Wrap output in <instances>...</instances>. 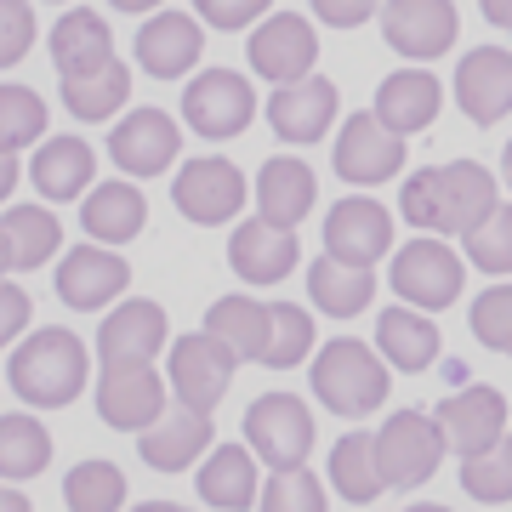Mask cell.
Masks as SVG:
<instances>
[{
    "instance_id": "obj_53",
    "label": "cell",
    "mask_w": 512,
    "mask_h": 512,
    "mask_svg": "<svg viewBox=\"0 0 512 512\" xmlns=\"http://www.w3.org/2000/svg\"><path fill=\"white\" fill-rule=\"evenodd\" d=\"M6 268H12V251H6V234H0V274H6Z\"/></svg>"
},
{
    "instance_id": "obj_41",
    "label": "cell",
    "mask_w": 512,
    "mask_h": 512,
    "mask_svg": "<svg viewBox=\"0 0 512 512\" xmlns=\"http://www.w3.org/2000/svg\"><path fill=\"white\" fill-rule=\"evenodd\" d=\"M467 256H473L484 274H512V205L495 200V211L478 228H467Z\"/></svg>"
},
{
    "instance_id": "obj_40",
    "label": "cell",
    "mask_w": 512,
    "mask_h": 512,
    "mask_svg": "<svg viewBox=\"0 0 512 512\" xmlns=\"http://www.w3.org/2000/svg\"><path fill=\"white\" fill-rule=\"evenodd\" d=\"M46 131V103L35 86H0V148H29Z\"/></svg>"
},
{
    "instance_id": "obj_54",
    "label": "cell",
    "mask_w": 512,
    "mask_h": 512,
    "mask_svg": "<svg viewBox=\"0 0 512 512\" xmlns=\"http://www.w3.org/2000/svg\"><path fill=\"white\" fill-rule=\"evenodd\" d=\"M507 439H512V421H507Z\"/></svg>"
},
{
    "instance_id": "obj_39",
    "label": "cell",
    "mask_w": 512,
    "mask_h": 512,
    "mask_svg": "<svg viewBox=\"0 0 512 512\" xmlns=\"http://www.w3.org/2000/svg\"><path fill=\"white\" fill-rule=\"evenodd\" d=\"M461 490L473 495V501H512V439L507 433L490 450L461 456Z\"/></svg>"
},
{
    "instance_id": "obj_8",
    "label": "cell",
    "mask_w": 512,
    "mask_h": 512,
    "mask_svg": "<svg viewBox=\"0 0 512 512\" xmlns=\"http://www.w3.org/2000/svg\"><path fill=\"white\" fill-rule=\"evenodd\" d=\"M461 285H467V268H461V256L444 239H410L393 256V291H399V302H410L421 313L450 308L461 296Z\"/></svg>"
},
{
    "instance_id": "obj_22",
    "label": "cell",
    "mask_w": 512,
    "mask_h": 512,
    "mask_svg": "<svg viewBox=\"0 0 512 512\" xmlns=\"http://www.w3.org/2000/svg\"><path fill=\"white\" fill-rule=\"evenodd\" d=\"M228 262H234V274L245 285H279L296 268V234L268 217H251L228 239Z\"/></svg>"
},
{
    "instance_id": "obj_3",
    "label": "cell",
    "mask_w": 512,
    "mask_h": 512,
    "mask_svg": "<svg viewBox=\"0 0 512 512\" xmlns=\"http://www.w3.org/2000/svg\"><path fill=\"white\" fill-rule=\"evenodd\" d=\"M313 393H319L325 410L348 421L370 416V410L387 404V359L365 342H353V336H336L313 359Z\"/></svg>"
},
{
    "instance_id": "obj_14",
    "label": "cell",
    "mask_w": 512,
    "mask_h": 512,
    "mask_svg": "<svg viewBox=\"0 0 512 512\" xmlns=\"http://www.w3.org/2000/svg\"><path fill=\"white\" fill-rule=\"evenodd\" d=\"M507 399L495 393V387H461V393H450V399L439 404V416H433V427H439L444 450H456V456H478V450H490L501 433H507Z\"/></svg>"
},
{
    "instance_id": "obj_16",
    "label": "cell",
    "mask_w": 512,
    "mask_h": 512,
    "mask_svg": "<svg viewBox=\"0 0 512 512\" xmlns=\"http://www.w3.org/2000/svg\"><path fill=\"white\" fill-rule=\"evenodd\" d=\"M325 251L342 256V262H359V268H376L393 251V217H387V205H376L370 194H348L325 217Z\"/></svg>"
},
{
    "instance_id": "obj_45",
    "label": "cell",
    "mask_w": 512,
    "mask_h": 512,
    "mask_svg": "<svg viewBox=\"0 0 512 512\" xmlns=\"http://www.w3.org/2000/svg\"><path fill=\"white\" fill-rule=\"evenodd\" d=\"M268 6H274V0H194V12H200L211 29H245V23H256Z\"/></svg>"
},
{
    "instance_id": "obj_44",
    "label": "cell",
    "mask_w": 512,
    "mask_h": 512,
    "mask_svg": "<svg viewBox=\"0 0 512 512\" xmlns=\"http://www.w3.org/2000/svg\"><path fill=\"white\" fill-rule=\"evenodd\" d=\"M35 46V6L29 0H0V69L23 63Z\"/></svg>"
},
{
    "instance_id": "obj_32",
    "label": "cell",
    "mask_w": 512,
    "mask_h": 512,
    "mask_svg": "<svg viewBox=\"0 0 512 512\" xmlns=\"http://www.w3.org/2000/svg\"><path fill=\"white\" fill-rule=\"evenodd\" d=\"M0 234H6V251H12V268L29 274L40 262H52L57 245H63V228L46 205H12L6 217H0Z\"/></svg>"
},
{
    "instance_id": "obj_42",
    "label": "cell",
    "mask_w": 512,
    "mask_h": 512,
    "mask_svg": "<svg viewBox=\"0 0 512 512\" xmlns=\"http://www.w3.org/2000/svg\"><path fill=\"white\" fill-rule=\"evenodd\" d=\"M262 507L268 512H325V484L302 467H274L268 490H262Z\"/></svg>"
},
{
    "instance_id": "obj_12",
    "label": "cell",
    "mask_w": 512,
    "mask_h": 512,
    "mask_svg": "<svg viewBox=\"0 0 512 512\" xmlns=\"http://www.w3.org/2000/svg\"><path fill=\"white\" fill-rule=\"evenodd\" d=\"M177 148H183V126L165 109H131L109 131V154L126 177H160V171H171Z\"/></svg>"
},
{
    "instance_id": "obj_52",
    "label": "cell",
    "mask_w": 512,
    "mask_h": 512,
    "mask_svg": "<svg viewBox=\"0 0 512 512\" xmlns=\"http://www.w3.org/2000/svg\"><path fill=\"white\" fill-rule=\"evenodd\" d=\"M501 177H507V188H512V143H507V154H501Z\"/></svg>"
},
{
    "instance_id": "obj_49",
    "label": "cell",
    "mask_w": 512,
    "mask_h": 512,
    "mask_svg": "<svg viewBox=\"0 0 512 512\" xmlns=\"http://www.w3.org/2000/svg\"><path fill=\"white\" fill-rule=\"evenodd\" d=\"M478 6H484V18H490V23L512 29V0H478Z\"/></svg>"
},
{
    "instance_id": "obj_10",
    "label": "cell",
    "mask_w": 512,
    "mask_h": 512,
    "mask_svg": "<svg viewBox=\"0 0 512 512\" xmlns=\"http://www.w3.org/2000/svg\"><path fill=\"white\" fill-rule=\"evenodd\" d=\"M171 200L183 211L188 222H200V228H217V222H234L239 205H245V171L234 160H217V154H200V160H188L177 171V188H171Z\"/></svg>"
},
{
    "instance_id": "obj_31",
    "label": "cell",
    "mask_w": 512,
    "mask_h": 512,
    "mask_svg": "<svg viewBox=\"0 0 512 512\" xmlns=\"http://www.w3.org/2000/svg\"><path fill=\"white\" fill-rule=\"evenodd\" d=\"M200 495L222 512H239L256 501V461L245 444H217L200 467Z\"/></svg>"
},
{
    "instance_id": "obj_5",
    "label": "cell",
    "mask_w": 512,
    "mask_h": 512,
    "mask_svg": "<svg viewBox=\"0 0 512 512\" xmlns=\"http://www.w3.org/2000/svg\"><path fill=\"white\" fill-rule=\"evenodd\" d=\"M234 348L222 342L217 330H194V336H177L171 342V393H177V404H188V410H217L222 393H228V382H234Z\"/></svg>"
},
{
    "instance_id": "obj_19",
    "label": "cell",
    "mask_w": 512,
    "mask_h": 512,
    "mask_svg": "<svg viewBox=\"0 0 512 512\" xmlns=\"http://www.w3.org/2000/svg\"><path fill=\"white\" fill-rule=\"evenodd\" d=\"M131 285V268L126 256H114L109 245H80L57 262V296L69 302V308L92 313V308H109L114 296Z\"/></svg>"
},
{
    "instance_id": "obj_17",
    "label": "cell",
    "mask_w": 512,
    "mask_h": 512,
    "mask_svg": "<svg viewBox=\"0 0 512 512\" xmlns=\"http://www.w3.org/2000/svg\"><path fill=\"white\" fill-rule=\"evenodd\" d=\"M160 410H165V382L154 365H103L97 416L109 421L114 433H143Z\"/></svg>"
},
{
    "instance_id": "obj_23",
    "label": "cell",
    "mask_w": 512,
    "mask_h": 512,
    "mask_svg": "<svg viewBox=\"0 0 512 512\" xmlns=\"http://www.w3.org/2000/svg\"><path fill=\"white\" fill-rule=\"evenodd\" d=\"M200 52H205V35L188 12H154V18L137 29V57H143V69L154 74V80L188 74L200 63Z\"/></svg>"
},
{
    "instance_id": "obj_15",
    "label": "cell",
    "mask_w": 512,
    "mask_h": 512,
    "mask_svg": "<svg viewBox=\"0 0 512 512\" xmlns=\"http://www.w3.org/2000/svg\"><path fill=\"white\" fill-rule=\"evenodd\" d=\"M336 120V86L325 74H302V80H285L274 97H268V126H274L279 143L308 148L319 143Z\"/></svg>"
},
{
    "instance_id": "obj_4",
    "label": "cell",
    "mask_w": 512,
    "mask_h": 512,
    "mask_svg": "<svg viewBox=\"0 0 512 512\" xmlns=\"http://www.w3.org/2000/svg\"><path fill=\"white\" fill-rule=\"evenodd\" d=\"M370 439H376V473H382L387 490H416V484H427V478L439 473V461H444L439 427L421 410H399Z\"/></svg>"
},
{
    "instance_id": "obj_43",
    "label": "cell",
    "mask_w": 512,
    "mask_h": 512,
    "mask_svg": "<svg viewBox=\"0 0 512 512\" xmlns=\"http://www.w3.org/2000/svg\"><path fill=\"white\" fill-rule=\"evenodd\" d=\"M473 336L490 353H507L512 359V285H490L473 302Z\"/></svg>"
},
{
    "instance_id": "obj_29",
    "label": "cell",
    "mask_w": 512,
    "mask_h": 512,
    "mask_svg": "<svg viewBox=\"0 0 512 512\" xmlns=\"http://www.w3.org/2000/svg\"><path fill=\"white\" fill-rule=\"evenodd\" d=\"M80 222H86V234L103 239V245H126V239L143 234L148 200H143L131 183H103V188H92V194H86V205H80Z\"/></svg>"
},
{
    "instance_id": "obj_47",
    "label": "cell",
    "mask_w": 512,
    "mask_h": 512,
    "mask_svg": "<svg viewBox=\"0 0 512 512\" xmlns=\"http://www.w3.org/2000/svg\"><path fill=\"white\" fill-rule=\"evenodd\" d=\"M382 0H313V12L330 23V29H359L365 18H376Z\"/></svg>"
},
{
    "instance_id": "obj_1",
    "label": "cell",
    "mask_w": 512,
    "mask_h": 512,
    "mask_svg": "<svg viewBox=\"0 0 512 512\" xmlns=\"http://www.w3.org/2000/svg\"><path fill=\"white\" fill-rule=\"evenodd\" d=\"M399 211L421 234H467L495 211V177L478 160H450L416 171L399 194Z\"/></svg>"
},
{
    "instance_id": "obj_11",
    "label": "cell",
    "mask_w": 512,
    "mask_h": 512,
    "mask_svg": "<svg viewBox=\"0 0 512 512\" xmlns=\"http://www.w3.org/2000/svg\"><path fill=\"white\" fill-rule=\"evenodd\" d=\"M376 18H382V35L399 57H444L461 29L450 0H382Z\"/></svg>"
},
{
    "instance_id": "obj_6",
    "label": "cell",
    "mask_w": 512,
    "mask_h": 512,
    "mask_svg": "<svg viewBox=\"0 0 512 512\" xmlns=\"http://www.w3.org/2000/svg\"><path fill=\"white\" fill-rule=\"evenodd\" d=\"M183 120L200 137H211V143H228V137H239V131L256 120V92L251 80L234 69H205L188 80L183 92Z\"/></svg>"
},
{
    "instance_id": "obj_26",
    "label": "cell",
    "mask_w": 512,
    "mask_h": 512,
    "mask_svg": "<svg viewBox=\"0 0 512 512\" xmlns=\"http://www.w3.org/2000/svg\"><path fill=\"white\" fill-rule=\"evenodd\" d=\"M92 171H97V154H92V143H80V137H52L46 148H35V165H29L35 194H46L52 205L80 200V194L92 188Z\"/></svg>"
},
{
    "instance_id": "obj_51",
    "label": "cell",
    "mask_w": 512,
    "mask_h": 512,
    "mask_svg": "<svg viewBox=\"0 0 512 512\" xmlns=\"http://www.w3.org/2000/svg\"><path fill=\"white\" fill-rule=\"evenodd\" d=\"M114 12H154V6H165V0H109Z\"/></svg>"
},
{
    "instance_id": "obj_50",
    "label": "cell",
    "mask_w": 512,
    "mask_h": 512,
    "mask_svg": "<svg viewBox=\"0 0 512 512\" xmlns=\"http://www.w3.org/2000/svg\"><path fill=\"white\" fill-rule=\"evenodd\" d=\"M23 507H29L23 490H6V484H0V512H23Z\"/></svg>"
},
{
    "instance_id": "obj_24",
    "label": "cell",
    "mask_w": 512,
    "mask_h": 512,
    "mask_svg": "<svg viewBox=\"0 0 512 512\" xmlns=\"http://www.w3.org/2000/svg\"><path fill=\"white\" fill-rule=\"evenodd\" d=\"M313 200H319V183H313L308 160L274 154V160L256 171V217L279 222V228H296L313 211Z\"/></svg>"
},
{
    "instance_id": "obj_7",
    "label": "cell",
    "mask_w": 512,
    "mask_h": 512,
    "mask_svg": "<svg viewBox=\"0 0 512 512\" xmlns=\"http://www.w3.org/2000/svg\"><path fill=\"white\" fill-rule=\"evenodd\" d=\"M245 444L268 467H302L313 450V416L296 393H262L245 410Z\"/></svg>"
},
{
    "instance_id": "obj_46",
    "label": "cell",
    "mask_w": 512,
    "mask_h": 512,
    "mask_svg": "<svg viewBox=\"0 0 512 512\" xmlns=\"http://www.w3.org/2000/svg\"><path fill=\"white\" fill-rule=\"evenodd\" d=\"M23 330H29V291L0 279V348H12Z\"/></svg>"
},
{
    "instance_id": "obj_2",
    "label": "cell",
    "mask_w": 512,
    "mask_h": 512,
    "mask_svg": "<svg viewBox=\"0 0 512 512\" xmlns=\"http://www.w3.org/2000/svg\"><path fill=\"white\" fill-rule=\"evenodd\" d=\"M6 376H12V393L29 399L35 410H63V404L80 399V387L92 376V359H86V348H80L74 330L46 325V330H35L29 342H18Z\"/></svg>"
},
{
    "instance_id": "obj_36",
    "label": "cell",
    "mask_w": 512,
    "mask_h": 512,
    "mask_svg": "<svg viewBox=\"0 0 512 512\" xmlns=\"http://www.w3.org/2000/svg\"><path fill=\"white\" fill-rule=\"evenodd\" d=\"M330 484H336V495H348V501H376L387 490L382 473H376V439L370 433L336 439V450H330Z\"/></svg>"
},
{
    "instance_id": "obj_35",
    "label": "cell",
    "mask_w": 512,
    "mask_h": 512,
    "mask_svg": "<svg viewBox=\"0 0 512 512\" xmlns=\"http://www.w3.org/2000/svg\"><path fill=\"white\" fill-rule=\"evenodd\" d=\"M52 461V433L35 416H0V478H40Z\"/></svg>"
},
{
    "instance_id": "obj_9",
    "label": "cell",
    "mask_w": 512,
    "mask_h": 512,
    "mask_svg": "<svg viewBox=\"0 0 512 512\" xmlns=\"http://www.w3.org/2000/svg\"><path fill=\"white\" fill-rule=\"evenodd\" d=\"M404 137L393 126H382L376 114H353L348 126L336 131V148H330V165H336V177L353 188H376L387 177H399L404 165Z\"/></svg>"
},
{
    "instance_id": "obj_13",
    "label": "cell",
    "mask_w": 512,
    "mask_h": 512,
    "mask_svg": "<svg viewBox=\"0 0 512 512\" xmlns=\"http://www.w3.org/2000/svg\"><path fill=\"white\" fill-rule=\"evenodd\" d=\"M165 342H171L165 308L148 302V296H126V302L103 319V330H97L103 365H154V353H165Z\"/></svg>"
},
{
    "instance_id": "obj_20",
    "label": "cell",
    "mask_w": 512,
    "mask_h": 512,
    "mask_svg": "<svg viewBox=\"0 0 512 512\" xmlns=\"http://www.w3.org/2000/svg\"><path fill=\"white\" fill-rule=\"evenodd\" d=\"M456 103L467 109L473 126H495L512 114V52L501 46H478L461 57L456 69Z\"/></svg>"
},
{
    "instance_id": "obj_48",
    "label": "cell",
    "mask_w": 512,
    "mask_h": 512,
    "mask_svg": "<svg viewBox=\"0 0 512 512\" xmlns=\"http://www.w3.org/2000/svg\"><path fill=\"white\" fill-rule=\"evenodd\" d=\"M12 188H18V154H12V148H0V205L12 200Z\"/></svg>"
},
{
    "instance_id": "obj_30",
    "label": "cell",
    "mask_w": 512,
    "mask_h": 512,
    "mask_svg": "<svg viewBox=\"0 0 512 512\" xmlns=\"http://www.w3.org/2000/svg\"><path fill=\"white\" fill-rule=\"evenodd\" d=\"M376 348H382V359L393 370H427L439 359V330L416 308H387L376 319Z\"/></svg>"
},
{
    "instance_id": "obj_28",
    "label": "cell",
    "mask_w": 512,
    "mask_h": 512,
    "mask_svg": "<svg viewBox=\"0 0 512 512\" xmlns=\"http://www.w3.org/2000/svg\"><path fill=\"white\" fill-rule=\"evenodd\" d=\"M52 63L57 74L69 80V74H92L103 69V63H114V35H109V23L97 18V12H63L52 29Z\"/></svg>"
},
{
    "instance_id": "obj_33",
    "label": "cell",
    "mask_w": 512,
    "mask_h": 512,
    "mask_svg": "<svg viewBox=\"0 0 512 512\" xmlns=\"http://www.w3.org/2000/svg\"><path fill=\"white\" fill-rule=\"evenodd\" d=\"M126 97H131V74H126L120 57L103 63V69H92V74H69V80H63V109H69L74 120H109Z\"/></svg>"
},
{
    "instance_id": "obj_38",
    "label": "cell",
    "mask_w": 512,
    "mask_h": 512,
    "mask_svg": "<svg viewBox=\"0 0 512 512\" xmlns=\"http://www.w3.org/2000/svg\"><path fill=\"white\" fill-rule=\"evenodd\" d=\"M63 501L74 512H114L126 501V473L114 461H80L69 478H63Z\"/></svg>"
},
{
    "instance_id": "obj_27",
    "label": "cell",
    "mask_w": 512,
    "mask_h": 512,
    "mask_svg": "<svg viewBox=\"0 0 512 512\" xmlns=\"http://www.w3.org/2000/svg\"><path fill=\"white\" fill-rule=\"evenodd\" d=\"M308 296L313 308L330 313V319H353V313L370 308V296H376V274L359 268V262H342V256H319L308 268Z\"/></svg>"
},
{
    "instance_id": "obj_34",
    "label": "cell",
    "mask_w": 512,
    "mask_h": 512,
    "mask_svg": "<svg viewBox=\"0 0 512 512\" xmlns=\"http://www.w3.org/2000/svg\"><path fill=\"white\" fill-rule=\"evenodd\" d=\"M205 330H217L234 348V359H262V348H268V308L256 296H217L211 313H205Z\"/></svg>"
},
{
    "instance_id": "obj_37",
    "label": "cell",
    "mask_w": 512,
    "mask_h": 512,
    "mask_svg": "<svg viewBox=\"0 0 512 512\" xmlns=\"http://www.w3.org/2000/svg\"><path fill=\"white\" fill-rule=\"evenodd\" d=\"M308 348H313L308 308H296V302H268V348H262V365L291 370V365L308 359Z\"/></svg>"
},
{
    "instance_id": "obj_25",
    "label": "cell",
    "mask_w": 512,
    "mask_h": 512,
    "mask_svg": "<svg viewBox=\"0 0 512 512\" xmlns=\"http://www.w3.org/2000/svg\"><path fill=\"white\" fill-rule=\"evenodd\" d=\"M444 109V86L433 80L427 69H399L382 80V92H376V120L382 126H393L399 137H410V131H427L433 120H439Z\"/></svg>"
},
{
    "instance_id": "obj_21",
    "label": "cell",
    "mask_w": 512,
    "mask_h": 512,
    "mask_svg": "<svg viewBox=\"0 0 512 512\" xmlns=\"http://www.w3.org/2000/svg\"><path fill=\"white\" fill-rule=\"evenodd\" d=\"M137 450H143V461L154 473H183V467H194L211 450V421H205V410H188V404L160 410L137 433Z\"/></svg>"
},
{
    "instance_id": "obj_18",
    "label": "cell",
    "mask_w": 512,
    "mask_h": 512,
    "mask_svg": "<svg viewBox=\"0 0 512 512\" xmlns=\"http://www.w3.org/2000/svg\"><path fill=\"white\" fill-rule=\"evenodd\" d=\"M251 69L262 74V80H274V86H285V80H302V74H313V57H319V35H313L308 18H296V12H274V18H262V29L251 35Z\"/></svg>"
}]
</instances>
